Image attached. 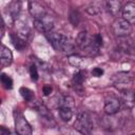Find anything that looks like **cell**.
Returning <instances> with one entry per match:
<instances>
[{
	"mask_svg": "<svg viewBox=\"0 0 135 135\" xmlns=\"http://www.w3.org/2000/svg\"><path fill=\"white\" fill-rule=\"evenodd\" d=\"M105 6H107L108 12L112 16H114V17H116L120 13V11H122V8H121V2L120 1H117V0L108 1L105 3Z\"/></svg>",
	"mask_w": 135,
	"mask_h": 135,
	"instance_id": "11",
	"label": "cell"
},
{
	"mask_svg": "<svg viewBox=\"0 0 135 135\" xmlns=\"http://www.w3.org/2000/svg\"><path fill=\"white\" fill-rule=\"evenodd\" d=\"M73 127L79 133H81L83 135H90L93 130V121H92L91 116L86 112L80 113L77 116Z\"/></svg>",
	"mask_w": 135,
	"mask_h": 135,
	"instance_id": "2",
	"label": "cell"
},
{
	"mask_svg": "<svg viewBox=\"0 0 135 135\" xmlns=\"http://www.w3.org/2000/svg\"><path fill=\"white\" fill-rule=\"evenodd\" d=\"M30 75H31L32 80H34V81L38 80V71H37V66L35 64H32L30 68Z\"/></svg>",
	"mask_w": 135,
	"mask_h": 135,
	"instance_id": "21",
	"label": "cell"
},
{
	"mask_svg": "<svg viewBox=\"0 0 135 135\" xmlns=\"http://www.w3.org/2000/svg\"><path fill=\"white\" fill-rule=\"evenodd\" d=\"M1 83L6 90H11L13 88V79L5 73L1 74Z\"/></svg>",
	"mask_w": 135,
	"mask_h": 135,
	"instance_id": "18",
	"label": "cell"
},
{
	"mask_svg": "<svg viewBox=\"0 0 135 135\" xmlns=\"http://www.w3.org/2000/svg\"><path fill=\"white\" fill-rule=\"evenodd\" d=\"M130 135H135V133H134V134H130Z\"/></svg>",
	"mask_w": 135,
	"mask_h": 135,
	"instance_id": "26",
	"label": "cell"
},
{
	"mask_svg": "<svg viewBox=\"0 0 135 135\" xmlns=\"http://www.w3.org/2000/svg\"><path fill=\"white\" fill-rule=\"evenodd\" d=\"M102 74H103V70L101 68H94L92 70V75L95 77H100L102 76Z\"/></svg>",
	"mask_w": 135,
	"mask_h": 135,
	"instance_id": "23",
	"label": "cell"
},
{
	"mask_svg": "<svg viewBox=\"0 0 135 135\" xmlns=\"http://www.w3.org/2000/svg\"><path fill=\"white\" fill-rule=\"evenodd\" d=\"M122 18L130 24L135 23V2H128L122 7Z\"/></svg>",
	"mask_w": 135,
	"mask_h": 135,
	"instance_id": "8",
	"label": "cell"
},
{
	"mask_svg": "<svg viewBox=\"0 0 135 135\" xmlns=\"http://www.w3.org/2000/svg\"><path fill=\"white\" fill-rule=\"evenodd\" d=\"M68 61L71 65H73L75 68H80L83 63V58H81L78 55H71V56H69Z\"/></svg>",
	"mask_w": 135,
	"mask_h": 135,
	"instance_id": "16",
	"label": "cell"
},
{
	"mask_svg": "<svg viewBox=\"0 0 135 135\" xmlns=\"http://www.w3.org/2000/svg\"><path fill=\"white\" fill-rule=\"evenodd\" d=\"M112 31L115 36L123 38L131 34L132 25L128 21H126L123 18H118L112 23Z\"/></svg>",
	"mask_w": 135,
	"mask_h": 135,
	"instance_id": "4",
	"label": "cell"
},
{
	"mask_svg": "<svg viewBox=\"0 0 135 135\" xmlns=\"http://www.w3.org/2000/svg\"><path fill=\"white\" fill-rule=\"evenodd\" d=\"M28 12H30L31 16L35 20L42 19L43 17L46 16V8H45V6L42 3L37 2V1H31L28 3Z\"/></svg>",
	"mask_w": 135,
	"mask_h": 135,
	"instance_id": "5",
	"label": "cell"
},
{
	"mask_svg": "<svg viewBox=\"0 0 135 135\" xmlns=\"http://www.w3.org/2000/svg\"><path fill=\"white\" fill-rule=\"evenodd\" d=\"M20 94H21V96L26 100V101H32L33 100V98H34V94H33V92L28 89V88H21L20 89Z\"/></svg>",
	"mask_w": 135,
	"mask_h": 135,
	"instance_id": "19",
	"label": "cell"
},
{
	"mask_svg": "<svg viewBox=\"0 0 135 135\" xmlns=\"http://www.w3.org/2000/svg\"><path fill=\"white\" fill-rule=\"evenodd\" d=\"M79 20H80V15L77 11H72L70 13V21L72 24H74L75 26L79 23Z\"/></svg>",
	"mask_w": 135,
	"mask_h": 135,
	"instance_id": "20",
	"label": "cell"
},
{
	"mask_svg": "<svg viewBox=\"0 0 135 135\" xmlns=\"http://www.w3.org/2000/svg\"><path fill=\"white\" fill-rule=\"evenodd\" d=\"M13 61V54L12 51L5 46V45H1V51H0V62L2 66H7L12 63Z\"/></svg>",
	"mask_w": 135,
	"mask_h": 135,
	"instance_id": "9",
	"label": "cell"
},
{
	"mask_svg": "<svg viewBox=\"0 0 135 135\" xmlns=\"http://www.w3.org/2000/svg\"><path fill=\"white\" fill-rule=\"evenodd\" d=\"M58 107L59 108H69L72 109L75 107V100L72 96H61L58 99Z\"/></svg>",
	"mask_w": 135,
	"mask_h": 135,
	"instance_id": "13",
	"label": "cell"
},
{
	"mask_svg": "<svg viewBox=\"0 0 135 135\" xmlns=\"http://www.w3.org/2000/svg\"><path fill=\"white\" fill-rule=\"evenodd\" d=\"M14 120H15V131L17 135H33V130L31 124L19 110L14 111Z\"/></svg>",
	"mask_w": 135,
	"mask_h": 135,
	"instance_id": "3",
	"label": "cell"
},
{
	"mask_svg": "<svg viewBox=\"0 0 135 135\" xmlns=\"http://www.w3.org/2000/svg\"><path fill=\"white\" fill-rule=\"evenodd\" d=\"M59 116L62 121H70L73 116V112L69 108H59Z\"/></svg>",
	"mask_w": 135,
	"mask_h": 135,
	"instance_id": "15",
	"label": "cell"
},
{
	"mask_svg": "<svg viewBox=\"0 0 135 135\" xmlns=\"http://www.w3.org/2000/svg\"><path fill=\"white\" fill-rule=\"evenodd\" d=\"M52 91H53V89H52V86L49 85V84H45V85L42 88V92H43V94H44L45 96H49V95L52 93Z\"/></svg>",
	"mask_w": 135,
	"mask_h": 135,
	"instance_id": "24",
	"label": "cell"
},
{
	"mask_svg": "<svg viewBox=\"0 0 135 135\" xmlns=\"http://www.w3.org/2000/svg\"><path fill=\"white\" fill-rule=\"evenodd\" d=\"M11 39H12V42L14 44V46L18 50V51H22L25 45H26V42L25 40L18 34H12L11 35Z\"/></svg>",
	"mask_w": 135,
	"mask_h": 135,
	"instance_id": "14",
	"label": "cell"
},
{
	"mask_svg": "<svg viewBox=\"0 0 135 135\" xmlns=\"http://www.w3.org/2000/svg\"><path fill=\"white\" fill-rule=\"evenodd\" d=\"M54 26V21L50 16H45L42 19H38V20H34V27L40 32V33H44L47 34L50 32H52V28Z\"/></svg>",
	"mask_w": 135,
	"mask_h": 135,
	"instance_id": "6",
	"label": "cell"
},
{
	"mask_svg": "<svg viewBox=\"0 0 135 135\" xmlns=\"http://www.w3.org/2000/svg\"><path fill=\"white\" fill-rule=\"evenodd\" d=\"M1 135H11V132L8 129H6L4 126L1 127Z\"/></svg>",
	"mask_w": 135,
	"mask_h": 135,
	"instance_id": "25",
	"label": "cell"
},
{
	"mask_svg": "<svg viewBox=\"0 0 135 135\" xmlns=\"http://www.w3.org/2000/svg\"><path fill=\"white\" fill-rule=\"evenodd\" d=\"M121 99H122V102L126 108L133 109L135 107V93L134 92H132L130 90L123 91L122 95H121Z\"/></svg>",
	"mask_w": 135,
	"mask_h": 135,
	"instance_id": "10",
	"label": "cell"
},
{
	"mask_svg": "<svg viewBox=\"0 0 135 135\" xmlns=\"http://www.w3.org/2000/svg\"><path fill=\"white\" fill-rule=\"evenodd\" d=\"M45 37L49 40V42L52 44V46L58 52L68 53L73 50V43L71 42V39L62 34L50 32L45 34Z\"/></svg>",
	"mask_w": 135,
	"mask_h": 135,
	"instance_id": "1",
	"label": "cell"
},
{
	"mask_svg": "<svg viewBox=\"0 0 135 135\" xmlns=\"http://www.w3.org/2000/svg\"><path fill=\"white\" fill-rule=\"evenodd\" d=\"M120 109V101L116 97H110L105 99L104 102V112L108 115L116 114Z\"/></svg>",
	"mask_w": 135,
	"mask_h": 135,
	"instance_id": "7",
	"label": "cell"
},
{
	"mask_svg": "<svg viewBox=\"0 0 135 135\" xmlns=\"http://www.w3.org/2000/svg\"><path fill=\"white\" fill-rule=\"evenodd\" d=\"M86 12H88L90 15H96V14H98V13L100 12V8H99L97 5H95V4H91V5L86 8Z\"/></svg>",
	"mask_w": 135,
	"mask_h": 135,
	"instance_id": "22",
	"label": "cell"
},
{
	"mask_svg": "<svg viewBox=\"0 0 135 135\" xmlns=\"http://www.w3.org/2000/svg\"><path fill=\"white\" fill-rule=\"evenodd\" d=\"M20 11H21V3L19 1H13L7 6L8 15H9V17H12L13 20H15L16 18H18Z\"/></svg>",
	"mask_w": 135,
	"mask_h": 135,
	"instance_id": "12",
	"label": "cell"
},
{
	"mask_svg": "<svg viewBox=\"0 0 135 135\" xmlns=\"http://www.w3.org/2000/svg\"><path fill=\"white\" fill-rule=\"evenodd\" d=\"M84 78H85V76H84V72H83V71L77 72V73L74 75V77H73V83H74V85H76V86H81V84H82L83 81H84Z\"/></svg>",
	"mask_w": 135,
	"mask_h": 135,
	"instance_id": "17",
	"label": "cell"
}]
</instances>
